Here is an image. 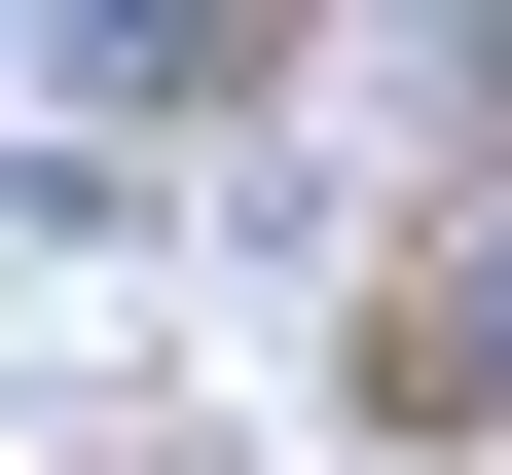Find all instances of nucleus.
<instances>
[{"instance_id": "nucleus-1", "label": "nucleus", "mask_w": 512, "mask_h": 475, "mask_svg": "<svg viewBox=\"0 0 512 475\" xmlns=\"http://www.w3.org/2000/svg\"><path fill=\"white\" fill-rule=\"evenodd\" d=\"M476 366H512V256H476Z\"/></svg>"}]
</instances>
